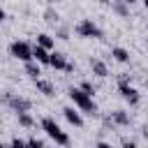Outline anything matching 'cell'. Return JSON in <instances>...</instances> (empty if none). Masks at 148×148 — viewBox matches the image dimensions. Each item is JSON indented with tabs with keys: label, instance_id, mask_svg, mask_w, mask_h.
I'll return each instance as SVG.
<instances>
[{
	"label": "cell",
	"instance_id": "cell-12",
	"mask_svg": "<svg viewBox=\"0 0 148 148\" xmlns=\"http://www.w3.org/2000/svg\"><path fill=\"white\" fill-rule=\"evenodd\" d=\"M111 56H113L118 62H130V51L123 49V46H113V49H111Z\"/></svg>",
	"mask_w": 148,
	"mask_h": 148
},
{
	"label": "cell",
	"instance_id": "cell-22",
	"mask_svg": "<svg viewBox=\"0 0 148 148\" xmlns=\"http://www.w3.org/2000/svg\"><path fill=\"white\" fill-rule=\"evenodd\" d=\"M95 148H111V146H109V143H104V141H99V143H97Z\"/></svg>",
	"mask_w": 148,
	"mask_h": 148
},
{
	"label": "cell",
	"instance_id": "cell-23",
	"mask_svg": "<svg viewBox=\"0 0 148 148\" xmlns=\"http://www.w3.org/2000/svg\"><path fill=\"white\" fill-rule=\"evenodd\" d=\"M143 5H146V9H148V0H146V2H143Z\"/></svg>",
	"mask_w": 148,
	"mask_h": 148
},
{
	"label": "cell",
	"instance_id": "cell-4",
	"mask_svg": "<svg viewBox=\"0 0 148 148\" xmlns=\"http://www.w3.org/2000/svg\"><path fill=\"white\" fill-rule=\"evenodd\" d=\"M76 35L79 37H86V39H99L102 37V30L97 28V23L92 18H83L76 25Z\"/></svg>",
	"mask_w": 148,
	"mask_h": 148
},
{
	"label": "cell",
	"instance_id": "cell-14",
	"mask_svg": "<svg viewBox=\"0 0 148 148\" xmlns=\"http://www.w3.org/2000/svg\"><path fill=\"white\" fill-rule=\"evenodd\" d=\"M25 74H28L30 79H35V81H37V79H39V74H42L39 62H35V60H32V62H25Z\"/></svg>",
	"mask_w": 148,
	"mask_h": 148
},
{
	"label": "cell",
	"instance_id": "cell-19",
	"mask_svg": "<svg viewBox=\"0 0 148 148\" xmlns=\"http://www.w3.org/2000/svg\"><path fill=\"white\" fill-rule=\"evenodd\" d=\"M28 146H30V148H46V146H44V141H42V139H37V136L28 139Z\"/></svg>",
	"mask_w": 148,
	"mask_h": 148
},
{
	"label": "cell",
	"instance_id": "cell-11",
	"mask_svg": "<svg viewBox=\"0 0 148 148\" xmlns=\"http://www.w3.org/2000/svg\"><path fill=\"white\" fill-rule=\"evenodd\" d=\"M90 67H92V74L95 76H99V79H104V76H109V69H106V65L102 62V60H90Z\"/></svg>",
	"mask_w": 148,
	"mask_h": 148
},
{
	"label": "cell",
	"instance_id": "cell-17",
	"mask_svg": "<svg viewBox=\"0 0 148 148\" xmlns=\"http://www.w3.org/2000/svg\"><path fill=\"white\" fill-rule=\"evenodd\" d=\"M79 88H81V90H83L86 95H90V97L95 95V86H92L90 81H81V86H79Z\"/></svg>",
	"mask_w": 148,
	"mask_h": 148
},
{
	"label": "cell",
	"instance_id": "cell-18",
	"mask_svg": "<svg viewBox=\"0 0 148 148\" xmlns=\"http://www.w3.org/2000/svg\"><path fill=\"white\" fill-rule=\"evenodd\" d=\"M111 7H113V12H118V14H120V16H127V7H125V5H123V2H113V5H111Z\"/></svg>",
	"mask_w": 148,
	"mask_h": 148
},
{
	"label": "cell",
	"instance_id": "cell-3",
	"mask_svg": "<svg viewBox=\"0 0 148 148\" xmlns=\"http://www.w3.org/2000/svg\"><path fill=\"white\" fill-rule=\"evenodd\" d=\"M9 53L16 58V60H23V62H32L35 60V56H32V46L28 44V42H12L9 44Z\"/></svg>",
	"mask_w": 148,
	"mask_h": 148
},
{
	"label": "cell",
	"instance_id": "cell-1",
	"mask_svg": "<svg viewBox=\"0 0 148 148\" xmlns=\"http://www.w3.org/2000/svg\"><path fill=\"white\" fill-rule=\"evenodd\" d=\"M67 95H69V99H72L81 111H86V113H90V116L97 113V104H95V99H92L90 95H86L81 88H69Z\"/></svg>",
	"mask_w": 148,
	"mask_h": 148
},
{
	"label": "cell",
	"instance_id": "cell-20",
	"mask_svg": "<svg viewBox=\"0 0 148 148\" xmlns=\"http://www.w3.org/2000/svg\"><path fill=\"white\" fill-rule=\"evenodd\" d=\"M12 148H30V146H28V141H23V139L14 136V139H12Z\"/></svg>",
	"mask_w": 148,
	"mask_h": 148
},
{
	"label": "cell",
	"instance_id": "cell-2",
	"mask_svg": "<svg viewBox=\"0 0 148 148\" xmlns=\"http://www.w3.org/2000/svg\"><path fill=\"white\" fill-rule=\"evenodd\" d=\"M42 130H44V132H46V134H49V136H51V139H53L58 146H67V143H69V136H67V134L60 130V125H58V123H56L51 116L42 118Z\"/></svg>",
	"mask_w": 148,
	"mask_h": 148
},
{
	"label": "cell",
	"instance_id": "cell-6",
	"mask_svg": "<svg viewBox=\"0 0 148 148\" xmlns=\"http://www.w3.org/2000/svg\"><path fill=\"white\" fill-rule=\"evenodd\" d=\"M118 90H120L123 99H127L132 106H136V104L141 102V95H139V90H136V88H132L130 83H118Z\"/></svg>",
	"mask_w": 148,
	"mask_h": 148
},
{
	"label": "cell",
	"instance_id": "cell-15",
	"mask_svg": "<svg viewBox=\"0 0 148 148\" xmlns=\"http://www.w3.org/2000/svg\"><path fill=\"white\" fill-rule=\"evenodd\" d=\"M111 123H116V125H130V116L125 113V111H113L111 113Z\"/></svg>",
	"mask_w": 148,
	"mask_h": 148
},
{
	"label": "cell",
	"instance_id": "cell-7",
	"mask_svg": "<svg viewBox=\"0 0 148 148\" xmlns=\"http://www.w3.org/2000/svg\"><path fill=\"white\" fill-rule=\"evenodd\" d=\"M62 116L67 118V123H69V125H74V127H83V118H81V113H79L76 109L65 106V109H62Z\"/></svg>",
	"mask_w": 148,
	"mask_h": 148
},
{
	"label": "cell",
	"instance_id": "cell-21",
	"mask_svg": "<svg viewBox=\"0 0 148 148\" xmlns=\"http://www.w3.org/2000/svg\"><path fill=\"white\" fill-rule=\"evenodd\" d=\"M123 148H136L134 141H123Z\"/></svg>",
	"mask_w": 148,
	"mask_h": 148
},
{
	"label": "cell",
	"instance_id": "cell-9",
	"mask_svg": "<svg viewBox=\"0 0 148 148\" xmlns=\"http://www.w3.org/2000/svg\"><path fill=\"white\" fill-rule=\"evenodd\" d=\"M51 67H53V69H65V72H67V69H69V62L65 60V56H62L60 51H53V53H51Z\"/></svg>",
	"mask_w": 148,
	"mask_h": 148
},
{
	"label": "cell",
	"instance_id": "cell-24",
	"mask_svg": "<svg viewBox=\"0 0 148 148\" xmlns=\"http://www.w3.org/2000/svg\"><path fill=\"white\" fill-rule=\"evenodd\" d=\"M146 86H148V81H146Z\"/></svg>",
	"mask_w": 148,
	"mask_h": 148
},
{
	"label": "cell",
	"instance_id": "cell-8",
	"mask_svg": "<svg viewBox=\"0 0 148 148\" xmlns=\"http://www.w3.org/2000/svg\"><path fill=\"white\" fill-rule=\"evenodd\" d=\"M32 56H35V62H39V65H51V51H46V49H42V46H32Z\"/></svg>",
	"mask_w": 148,
	"mask_h": 148
},
{
	"label": "cell",
	"instance_id": "cell-16",
	"mask_svg": "<svg viewBox=\"0 0 148 148\" xmlns=\"http://www.w3.org/2000/svg\"><path fill=\"white\" fill-rule=\"evenodd\" d=\"M18 125H21V127H32L35 120H32L30 113H18Z\"/></svg>",
	"mask_w": 148,
	"mask_h": 148
},
{
	"label": "cell",
	"instance_id": "cell-5",
	"mask_svg": "<svg viewBox=\"0 0 148 148\" xmlns=\"http://www.w3.org/2000/svg\"><path fill=\"white\" fill-rule=\"evenodd\" d=\"M5 102L16 111V113H28L30 111V99H25V97H18V95H5Z\"/></svg>",
	"mask_w": 148,
	"mask_h": 148
},
{
	"label": "cell",
	"instance_id": "cell-10",
	"mask_svg": "<svg viewBox=\"0 0 148 148\" xmlns=\"http://www.w3.org/2000/svg\"><path fill=\"white\" fill-rule=\"evenodd\" d=\"M35 88H37L42 95H46V97H53V95H56L53 83H51V81H46V79H37V81H35Z\"/></svg>",
	"mask_w": 148,
	"mask_h": 148
},
{
	"label": "cell",
	"instance_id": "cell-13",
	"mask_svg": "<svg viewBox=\"0 0 148 148\" xmlns=\"http://www.w3.org/2000/svg\"><path fill=\"white\" fill-rule=\"evenodd\" d=\"M37 46H42V49L51 51V49H53V37H51V35H46V32H39V35H37Z\"/></svg>",
	"mask_w": 148,
	"mask_h": 148
}]
</instances>
